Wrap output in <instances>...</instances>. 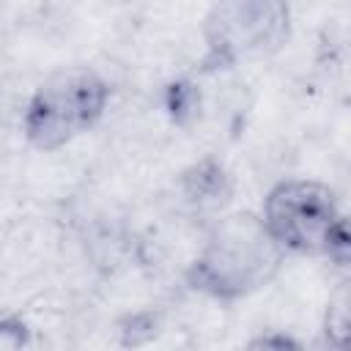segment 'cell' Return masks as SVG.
I'll use <instances>...</instances> for the list:
<instances>
[{"mask_svg": "<svg viewBox=\"0 0 351 351\" xmlns=\"http://www.w3.org/2000/svg\"><path fill=\"white\" fill-rule=\"evenodd\" d=\"M252 346H263V348H266V346H280V348H282V346H296V343L288 340V337H261V340H255Z\"/></svg>", "mask_w": 351, "mask_h": 351, "instance_id": "8", "label": "cell"}, {"mask_svg": "<svg viewBox=\"0 0 351 351\" xmlns=\"http://www.w3.org/2000/svg\"><path fill=\"white\" fill-rule=\"evenodd\" d=\"M291 30L285 0H214L206 22V66L228 69L241 60L274 55Z\"/></svg>", "mask_w": 351, "mask_h": 351, "instance_id": "3", "label": "cell"}, {"mask_svg": "<svg viewBox=\"0 0 351 351\" xmlns=\"http://www.w3.org/2000/svg\"><path fill=\"white\" fill-rule=\"evenodd\" d=\"M337 217L335 192L307 178H291L271 186L261 211L271 239L285 252L299 255H324Z\"/></svg>", "mask_w": 351, "mask_h": 351, "instance_id": "4", "label": "cell"}, {"mask_svg": "<svg viewBox=\"0 0 351 351\" xmlns=\"http://www.w3.org/2000/svg\"><path fill=\"white\" fill-rule=\"evenodd\" d=\"M324 255H329L340 269L351 271V214L335 219V225L329 230V239H326Z\"/></svg>", "mask_w": 351, "mask_h": 351, "instance_id": "7", "label": "cell"}, {"mask_svg": "<svg viewBox=\"0 0 351 351\" xmlns=\"http://www.w3.org/2000/svg\"><path fill=\"white\" fill-rule=\"evenodd\" d=\"M208 165H200L195 167L192 173H186V192L192 200L197 203H219L225 200L228 195V186H225V176L217 165H211V170H206Z\"/></svg>", "mask_w": 351, "mask_h": 351, "instance_id": "6", "label": "cell"}, {"mask_svg": "<svg viewBox=\"0 0 351 351\" xmlns=\"http://www.w3.org/2000/svg\"><path fill=\"white\" fill-rule=\"evenodd\" d=\"M282 258L285 250L271 239L263 219L236 211L214 222L203 250L186 269V282L211 299L233 302L271 282Z\"/></svg>", "mask_w": 351, "mask_h": 351, "instance_id": "1", "label": "cell"}, {"mask_svg": "<svg viewBox=\"0 0 351 351\" xmlns=\"http://www.w3.org/2000/svg\"><path fill=\"white\" fill-rule=\"evenodd\" d=\"M110 101L107 82L90 69H63L30 96L22 132L38 151H55L99 123Z\"/></svg>", "mask_w": 351, "mask_h": 351, "instance_id": "2", "label": "cell"}, {"mask_svg": "<svg viewBox=\"0 0 351 351\" xmlns=\"http://www.w3.org/2000/svg\"><path fill=\"white\" fill-rule=\"evenodd\" d=\"M324 340L332 348H351V280L340 282L326 302Z\"/></svg>", "mask_w": 351, "mask_h": 351, "instance_id": "5", "label": "cell"}]
</instances>
